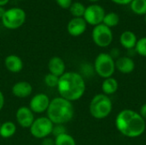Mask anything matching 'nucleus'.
Wrapping results in <instances>:
<instances>
[{"mask_svg":"<svg viewBox=\"0 0 146 145\" xmlns=\"http://www.w3.org/2000/svg\"><path fill=\"white\" fill-rule=\"evenodd\" d=\"M57 91L61 97L75 102L80 99L86 89L84 77L77 72H65L60 78Z\"/></svg>","mask_w":146,"mask_h":145,"instance_id":"f03ea898","label":"nucleus"},{"mask_svg":"<svg viewBox=\"0 0 146 145\" xmlns=\"http://www.w3.org/2000/svg\"><path fill=\"white\" fill-rule=\"evenodd\" d=\"M139 115H141V117L146 121V103H144V104L140 107V109H139Z\"/></svg>","mask_w":146,"mask_h":145,"instance_id":"c85d7f7f","label":"nucleus"},{"mask_svg":"<svg viewBox=\"0 0 146 145\" xmlns=\"http://www.w3.org/2000/svg\"><path fill=\"white\" fill-rule=\"evenodd\" d=\"M55 145H76L75 139L68 133H63L54 138Z\"/></svg>","mask_w":146,"mask_h":145,"instance_id":"4be33fe9","label":"nucleus"},{"mask_svg":"<svg viewBox=\"0 0 146 145\" xmlns=\"http://www.w3.org/2000/svg\"><path fill=\"white\" fill-rule=\"evenodd\" d=\"M3 106H4V96L3 92L0 91V111L3 109Z\"/></svg>","mask_w":146,"mask_h":145,"instance_id":"2f4dec72","label":"nucleus"},{"mask_svg":"<svg viewBox=\"0 0 146 145\" xmlns=\"http://www.w3.org/2000/svg\"><path fill=\"white\" fill-rule=\"evenodd\" d=\"M115 69L123 74H129L134 71L135 62L130 56H120L115 60Z\"/></svg>","mask_w":146,"mask_h":145,"instance_id":"ddd939ff","label":"nucleus"},{"mask_svg":"<svg viewBox=\"0 0 146 145\" xmlns=\"http://www.w3.org/2000/svg\"><path fill=\"white\" fill-rule=\"evenodd\" d=\"M87 28V23L83 17L72 18L67 26L68 32L73 37H79L82 35Z\"/></svg>","mask_w":146,"mask_h":145,"instance_id":"f8f14e48","label":"nucleus"},{"mask_svg":"<svg viewBox=\"0 0 146 145\" xmlns=\"http://www.w3.org/2000/svg\"><path fill=\"white\" fill-rule=\"evenodd\" d=\"M115 127L123 136L130 138L140 137L146 130V121L139 112L130 109H122L115 117Z\"/></svg>","mask_w":146,"mask_h":145,"instance_id":"f257e3e1","label":"nucleus"},{"mask_svg":"<svg viewBox=\"0 0 146 145\" xmlns=\"http://www.w3.org/2000/svg\"><path fill=\"white\" fill-rule=\"evenodd\" d=\"M16 132V126L12 121H5L1 124L0 136L3 138H9Z\"/></svg>","mask_w":146,"mask_h":145,"instance_id":"6ab92c4d","label":"nucleus"},{"mask_svg":"<svg viewBox=\"0 0 146 145\" xmlns=\"http://www.w3.org/2000/svg\"><path fill=\"white\" fill-rule=\"evenodd\" d=\"M92 38L96 45L101 48H105L111 44L113 42L114 35L111 28L101 23L93 27L92 32Z\"/></svg>","mask_w":146,"mask_h":145,"instance_id":"6e6552de","label":"nucleus"},{"mask_svg":"<svg viewBox=\"0 0 146 145\" xmlns=\"http://www.w3.org/2000/svg\"><path fill=\"white\" fill-rule=\"evenodd\" d=\"M113 3H116V4H121V5H125V4H129L133 0H111Z\"/></svg>","mask_w":146,"mask_h":145,"instance_id":"7c9ffc66","label":"nucleus"},{"mask_svg":"<svg viewBox=\"0 0 146 145\" xmlns=\"http://www.w3.org/2000/svg\"><path fill=\"white\" fill-rule=\"evenodd\" d=\"M69 11L74 17H83L86 11V7L80 2H73L69 7Z\"/></svg>","mask_w":146,"mask_h":145,"instance_id":"5701e85b","label":"nucleus"},{"mask_svg":"<svg viewBox=\"0 0 146 145\" xmlns=\"http://www.w3.org/2000/svg\"><path fill=\"white\" fill-rule=\"evenodd\" d=\"M112 109L113 103L111 98L104 93L95 95L90 102L89 112L94 119L104 120L107 118L111 114Z\"/></svg>","mask_w":146,"mask_h":145,"instance_id":"20e7f679","label":"nucleus"},{"mask_svg":"<svg viewBox=\"0 0 146 145\" xmlns=\"http://www.w3.org/2000/svg\"><path fill=\"white\" fill-rule=\"evenodd\" d=\"M67 131H66V127L64 126V125H54L53 126V130H52V135L56 137L59 136V135H62L63 133H66Z\"/></svg>","mask_w":146,"mask_h":145,"instance_id":"a878e982","label":"nucleus"},{"mask_svg":"<svg viewBox=\"0 0 146 145\" xmlns=\"http://www.w3.org/2000/svg\"><path fill=\"white\" fill-rule=\"evenodd\" d=\"M1 124H2V123H1V122H0V126H1Z\"/></svg>","mask_w":146,"mask_h":145,"instance_id":"e433bc0d","label":"nucleus"},{"mask_svg":"<svg viewBox=\"0 0 146 145\" xmlns=\"http://www.w3.org/2000/svg\"><path fill=\"white\" fill-rule=\"evenodd\" d=\"M4 66L8 71L16 73L22 70L23 62L21 58L16 55H9L4 59Z\"/></svg>","mask_w":146,"mask_h":145,"instance_id":"dca6fc26","label":"nucleus"},{"mask_svg":"<svg viewBox=\"0 0 146 145\" xmlns=\"http://www.w3.org/2000/svg\"><path fill=\"white\" fill-rule=\"evenodd\" d=\"M46 112L47 117L54 125H64L74 118V107L72 102L58 97L50 100Z\"/></svg>","mask_w":146,"mask_h":145,"instance_id":"7ed1b4c3","label":"nucleus"},{"mask_svg":"<svg viewBox=\"0 0 146 145\" xmlns=\"http://www.w3.org/2000/svg\"><path fill=\"white\" fill-rule=\"evenodd\" d=\"M41 145H55V140L51 138H45L42 139V144Z\"/></svg>","mask_w":146,"mask_h":145,"instance_id":"cd10ccee","label":"nucleus"},{"mask_svg":"<svg viewBox=\"0 0 146 145\" xmlns=\"http://www.w3.org/2000/svg\"><path fill=\"white\" fill-rule=\"evenodd\" d=\"M110 55L114 58V59H117L118 57H120L119 56V55H120V51H119V50L117 49V48H114L112 50H111V53H110Z\"/></svg>","mask_w":146,"mask_h":145,"instance_id":"c756f323","label":"nucleus"},{"mask_svg":"<svg viewBox=\"0 0 146 145\" xmlns=\"http://www.w3.org/2000/svg\"><path fill=\"white\" fill-rule=\"evenodd\" d=\"M26 17L27 15L24 9L18 7H14L6 9V12L1 21L4 27L10 30H15L20 28L25 23Z\"/></svg>","mask_w":146,"mask_h":145,"instance_id":"423d86ee","label":"nucleus"},{"mask_svg":"<svg viewBox=\"0 0 146 145\" xmlns=\"http://www.w3.org/2000/svg\"><path fill=\"white\" fill-rule=\"evenodd\" d=\"M53 126L54 124L46 116L36 118L29 129L30 133L33 138L37 139H43L52 133Z\"/></svg>","mask_w":146,"mask_h":145,"instance_id":"0eeeda50","label":"nucleus"},{"mask_svg":"<svg viewBox=\"0 0 146 145\" xmlns=\"http://www.w3.org/2000/svg\"><path fill=\"white\" fill-rule=\"evenodd\" d=\"M119 22H120V16L115 12L106 13L103 20V24L110 28L116 26L119 24Z\"/></svg>","mask_w":146,"mask_h":145,"instance_id":"412c9836","label":"nucleus"},{"mask_svg":"<svg viewBox=\"0 0 146 145\" xmlns=\"http://www.w3.org/2000/svg\"><path fill=\"white\" fill-rule=\"evenodd\" d=\"M49 73L57 77H61L66 70V65L64 61L59 56H53L48 62Z\"/></svg>","mask_w":146,"mask_h":145,"instance_id":"2eb2a0df","label":"nucleus"},{"mask_svg":"<svg viewBox=\"0 0 146 145\" xmlns=\"http://www.w3.org/2000/svg\"><path fill=\"white\" fill-rule=\"evenodd\" d=\"M12 94L18 98H27L33 92V86L27 81L16 82L12 86Z\"/></svg>","mask_w":146,"mask_h":145,"instance_id":"4468645a","label":"nucleus"},{"mask_svg":"<svg viewBox=\"0 0 146 145\" xmlns=\"http://www.w3.org/2000/svg\"><path fill=\"white\" fill-rule=\"evenodd\" d=\"M20 1H22V0H20Z\"/></svg>","mask_w":146,"mask_h":145,"instance_id":"4c0bfd02","label":"nucleus"},{"mask_svg":"<svg viewBox=\"0 0 146 145\" xmlns=\"http://www.w3.org/2000/svg\"><path fill=\"white\" fill-rule=\"evenodd\" d=\"M106 12L104 9L99 4H91L86 7V11L83 15L84 20L89 25L93 26L103 23Z\"/></svg>","mask_w":146,"mask_h":145,"instance_id":"1a4fd4ad","label":"nucleus"},{"mask_svg":"<svg viewBox=\"0 0 146 145\" xmlns=\"http://www.w3.org/2000/svg\"><path fill=\"white\" fill-rule=\"evenodd\" d=\"M5 12H6V9H4V7L0 6V19H2V18H3V16L4 15Z\"/></svg>","mask_w":146,"mask_h":145,"instance_id":"473e14b6","label":"nucleus"},{"mask_svg":"<svg viewBox=\"0 0 146 145\" xmlns=\"http://www.w3.org/2000/svg\"><path fill=\"white\" fill-rule=\"evenodd\" d=\"M50 103V97L44 93L34 95L29 103V108L34 114H42L46 112Z\"/></svg>","mask_w":146,"mask_h":145,"instance_id":"9d476101","label":"nucleus"},{"mask_svg":"<svg viewBox=\"0 0 146 145\" xmlns=\"http://www.w3.org/2000/svg\"><path fill=\"white\" fill-rule=\"evenodd\" d=\"M15 119L17 123L23 128H30L32 124L33 123L34 113L30 109L29 107L22 106L20 107L15 114Z\"/></svg>","mask_w":146,"mask_h":145,"instance_id":"9b49d317","label":"nucleus"},{"mask_svg":"<svg viewBox=\"0 0 146 145\" xmlns=\"http://www.w3.org/2000/svg\"><path fill=\"white\" fill-rule=\"evenodd\" d=\"M145 24H146V15H145Z\"/></svg>","mask_w":146,"mask_h":145,"instance_id":"c9c22d12","label":"nucleus"},{"mask_svg":"<svg viewBox=\"0 0 146 145\" xmlns=\"http://www.w3.org/2000/svg\"><path fill=\"white\" fill-rule=\"evenodd\" d=\"M96 73L104 79L113 77L115 72V60L110 55V53H99L94 61L93 66Z\"/></svg>","mask_w":146,"mask_h":145,"instance_id":"39448f33","label":"nucleus"},{"mask_svg":"<svg viewBox=\"0 0 146 145\" xmlns=\"http://www.w3.org/2000/svg\"><path fill=\"white\" fill-rule=\"evenodd\" d=\"M57 5L62 9H69L73 3V0H55Z\"/></svg>","mask_w":146,"mask_h":145,"instance_id":"bb28decb","label":"nucleus"},{"mask_svg":"<svg viewBox=\"0 0 146 145\" xmlns=\"http://www.w3.org/2000/svg\"><path fill=\"white\" fill-rule=\"evenodd\" d=\"M129 5L134 14L139 15H146V0H133Z\"/></svg>","mask_w":146,"mask_h":145,"instance_id":"aec40b11","label":"nucleus"},{"mask_svg":"<svg viewBox=\"0 0 146 145\" xmlns=\"http://www.w3.org/2000/svg\"><path fill=\"white\" fill-rule=\"evenodd\" d=\"M138 38L136 34L129 30L122 32V33L120 36V43L121 46L128 50H134L135 45L137 44Z\"/></svg>","mask_w":146,"mask_h":145,"instance_id":"f3484780","label":"nucleus"},{"mask_svg":"<svg viewBox=\"0 0 146 145\" xmlns=\"http://www.w3.org/2000/svg\"><path fill=\"white\" fill-rule=\"evenodd\" d=\"M88 1H90V2H92V3H94V2H98V1H99V0H88Z\"/></svg>","mask_w":146,"mask_h":145,"instance_id":"f704fd0d","label":"nucleus"},{"mask_svg":"<svg viewBox=\"0 0 146 145\" xmlns=\"http://www.w3.org/2000/svg\"><path fill=\"white\" fill-rule=\"evenodd\" d=\"M9 2V0H0V6L4 7Z\"/></svg>","mask_w":146,"mask_h":145,"instance_id":"72a5a7b5","label":"nucleus"},{"mask_svg":"<svg viewBox=\"0 0 146 145\" xmlns=\"http://www.w3.org/2000/svg\"><path fill=\"white\" fill-rule=\"evenodd\" d=\"M134 50L139 56L146 57V37H142L138 39Z\"/></svg>","mask_w":146,"mask_h":145,"instance_id":"b1692460","label":"nucleus"},{"mask_svg":"<svg viewBox=\"0 0 146 145\" xmlns=\"http://www.w3.org/2000/svg\"><path fill=\"white\" fill-rule=\"evenodd\" d=\"M59 78L60 77H57V76L49 73L44 76V84L48 87L55 88V87H57V85H58V82H59Z\"/></svg>","mask_w":146,"mask_h":145,"instance_id":"393cba45","label":"nucleus"},{"mask_svg":"<svg viewBox=\"0 0 146 145\" xmlns=\"http://www.w3.org/2000/svg\"><path fill=\"white\" fill-rule=\"evenodd\" d=\"M119 88V83L114 77L104 79L102 83V91L104 95L111 96L114 95Z\"/></svg>","mask_w":146,"mask_h":145,"instance_id":"a211bd4d","label":"nucleus"}]
</instances>
